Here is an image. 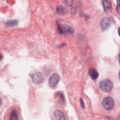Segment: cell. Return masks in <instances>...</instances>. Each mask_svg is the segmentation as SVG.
<instances>
[{
  "instance_id": "obj_1",
  "label": "cell",
  "mask_w": 120,
  "mask_h": 120,
  "mask_svg": "<svg viewBox=\"0 0 120 120\" xmlns=\"http://www.w3.org/2000/svg\"><path fill=\"white\" fill-rule=\"evenodd\" d=\"M100 89L104 91L107 92L110 91L113 87V84L112 82L108 79L102 80L99 84Z\"/></svg>"
},
{
  "instance_id": "obj_2",
  "label": "cell",
  "mask_w": 120,
  "mask_h": 120,
  "mask_svg": "<svg viewBox=\"0 0 120 120\" xmlns=\"http://www.w3.org/2000/svg\"><path fill=\"white\" fill-rule=\"evenodd\" d=\"M102 105L104 108L108 111L112 110L114 105V100L110 97L105 98L102 101Z\"/></svg>"
},
{
  "instance_id": "obj_3",
  "label": "cell",
  "mask_w": 120,
  "mask_h": 120,
  "mask_svg": "<svg viewBox=\"0 0 120 120\" xmlns=\"http://www.w3.org/2000/svg\"><path fill=\"white\" fill-rule=\"evenodd\" d=\"M60 80V76L57 74H53L52 75L49 80V84L51 87H54L59 82Z\"/></svg>"
},
{
  "instance_id": "obj_4",
  "label": "cell",
  "mask_w": 120,
  "mask_h": 120,
  "mask_svg": "<svg viewBox=\"0 0 120 120\" xmlns=\"http://www.w3.org/2000/svg\"><path fill=\"white\" fill-rule=\"evenodd\" d=\"M31 79L33 82L36 83H39L41 82L43 80V76L40 72H35L31 75Z\"/></svg>"
},
{
  "instance_id": "obj_5",
  "label": "cell",
  "mask_w": 120,
  "mask_h": 120,
  "mask_svg": "<svg viewBox=\"0 0 120 120\" xmlns=\"http://www.w3.org/2000/svg\"><path fill=\"white\" fill-rule=\"evenodd\" d=\"M100 27L103 30H106L111 25V21L107 17L103 18L100 22Z\"/></svg>"
},
{
  "instance_id": "obj_6",
  "label": "cell",
  "mask_w": 120,
  "mask_h": 120,
  "mask_svg": "<svg viewBox=\"0 0 120 120\" xmlns=\"http://www.w3.org/2000/svg\"><path fill=\"white\" fill-rule=\"evenodd\" d=\"M103 6L104 9V10L105 12H108L110 11L112 8L111 2L110 0H102V1Z\"/></svg>"
},
{
  "instance_id": "obj_7",
  "label": "cell",
  "mask_w": 120,
  "mask_h": 120,
  "mask_svg": "<svg viewBox=\"0 0 120 120\" xmlns=\"http://www.w3.org/2000/svg\"><path fill=\"white\" fill-rule=\"evenodd\" d=\"M89 73L90 77L93 80H96L99 76L98 73L94 68H91L89 70Z\"/></svg>"
},
{
  "instance_id": "obj_8",
  "label": "cell",
  "mask_w": 120,
  "mask_h": 120,
  "mask_svg": "<svg viewBox=\"0 0 120 120\" xmlns=\"http://www.w3.org/2000/svg\"><path fill=\"white\" fill-rule=\"evenodd\" d=\"M62 30L63 33L65 32L68 34H72L74 32L73 28L71 26L68 25L64 26L63 28H62Z\"/></svg>"
},
{
  "instance_id": "obj_9",
  "label": "cell",
  "mask_w": 120,
  "mask_h": 120,
  "mask_svg": "<svg viewBox=\"0 0 120 120\" xmlns=\"http://www.w3.org/2000/svg\"><path fill=\"white\" fill-rule=\"evenodd\" d=\"M54 115L57 120H65V118L62 112L59 110H56L54 112Z\"/></svg>"
},
{
  "instance_id": "obj_10",
  "label": "cell",
  "mask_w": 120,
  "mask_h": 120,
  "mask_svg": "<svg viewBox=\"0 0 120 120\" xmlns=\"http://www.w3.org/2000/svg\"><path fill=\"white\" fill-rule=\"evenodd\" d=\"M10 119L12 120H17L18 119V114L16 110H13L10 115Z\"/></svg>"
},
{
  "instance_id": "obj_11",
  "label": "cell",
  "mask_w": 120,
  "mask_h": 120,
  "mask_svg": "<svg viewBox=\"0 0 120 120\" xmlns=\"http://www.w3.org/2000/svg\"><path fill=\"white\" fill-rule=\"evenodd\" d=\"M56 94L57 95L58 97L59 98V101L60 103L61 104H63L65 102V98H64V96L63 94V93L61 92H60L58 91L57 93H56Z\"/></svg>"
},
{
  "instance_id": "obj_12",
  "label": "cell",
  "mask_w": 120,
  "mask_h": 120,
  "mask_svg": "<svg viewBox=\"0 0 120 120\" xmlns=\"http://www.w3.org/2000/svg\"><path fill=\"white\" fill-rule=\"evenodd\" d=\"M17 21L15 20H10L7 21L6 23V24L7 26L8 27H11V26H15L17 24Z\"/></svg>"
},
{
  "instance_id": "obj_13",
  "label": "cell",
  "mask_w": 120,
  "mask_h": 120,
  "mask_svg": "<svg viewBox=\"0 0 120 120\" xmlns=\"http://www.w3.org/2000/svg\"><path fill=\"white\" fill-rule=\"evenodd\" d=\"M56 9H57V12L61 14H65L67 12L66 9L62 6H58Z\"/></svg>"
},
{
  "instance_id": "obj_14",
  "label": "cell",
  "mask_w": 120,
  "mask_h": 120,
  "mask_svg": "<svg viewBox=\"0 0 120 120\" xmlns=\"http://www.w3.org/2000/svg\"><path fill=\"white\" fill-rule=\"evenodd\" d=\"M63 2L67 6H70L72 5L73 3V1H71V0H64L63 1Z\"/></svg>"
},
{
  "instance_id": "obj_15",
  "label": "cell",
  "mask_w": 120,
  "mask_h": 120,
  "mask_svg": "<svg viewBox=\"0 0 120 120\" xmlns=\"http://www.w3.org/2000/svg\"><path fill=\"white\" fill-rule=\"evenodd\" d=\"M80 104H81V105L82 107V108H84V107H85V105H84V102H83V100L82 98L80 99Z\"/></svg>"
},
{
  "instance_id": "obj_16",
  "label": "cell",
  "mask_w": 120,
  "mask_h": 120,
  "mask_svg": "<svg viewBox=\"0 0 120 120\" xmlns=\"http://www.w3.org/2000/svg\"><path fill=\"white\" fill-rule=\"evenodd\" d=\"M119 1H117V2H118V4H117V6L116 7V10L117 11V12L118 13H119L120 12V7H119Z\"/></svg>"
}]
</instances>
